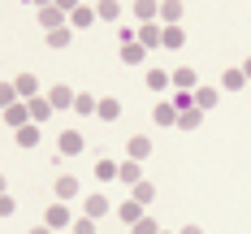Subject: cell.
I'll return each mask as SVG.
<instances>
[{
	"mask_svg": "<svg viewBox=\"0 0 251 234\" xmlns=\"http://www.w3.org/2000/svg\"><path fill=\"white\" fill-rule=\"evenodd\" d=\"M56 148H61V156H78L82 148H87V139H82L78 130H61V139H56Z\"/></svg>",
	"mask_w": 251,
	"mask_h": 234,
	"instance_id": "1",
	"label": "cell"
},
{
	"mask_svg": "<svg viewBox=\"0 0 251 234\" xmlns=\"http://www.w3.org/2000/svg\"><path fill=\"white\" fill-rule=\"evenodd\" d=\"M26 108H30V122H35V126H39V122H48L52 113H56L48 96H35V100H26Z\"/></svg>",
	"mask_w": 251,
	"mask_h": 234,
	"instance_id": "2",
	"label": "cell"
},
{
	"mask_svg": "<svg viewBox=\"0 0 251 234\" xmlns=\"http://www.w3.org/2000/svg\"><path fill=\"white\" fill-rule=\"evenodd\" d=\"M151 122H156V126H177L174 100H160V104H156V108H151Z\"/></svg>",
	"mask_w": 251,
	"mask_h": 234,
	"instance_id": "3",
	"label": "cell"
},
{
	"mask_svg": "<svg viewBox=\"0 0 251 234\" xmlns=\"http://www.w3.org/2000/svg\"><path fill=\"white\" fill-rule=\"evenodd\" d=\"M44 226H48V230H70V208H65V204H52L48 217H44Z\"/></svg>",
	"mask_w": 251,
	"mask_h": 234,
	"instance_id": "4",
	"label": "cell"
},
{
	"mask_svg": "<svg viewBox=\"0 0 251 234\" xmlns=\"http://www.w3.org/2000/svg\"><path fill=\"white\" fill-rule=\"evenodd\" d=\"M48 100H52V108H74V100H78V91H70L65 82H56L48 91Z\"/></svg>",
	"mask_w": 251,
	"mask_h": 234,
	"instance_id": "5",
	"label": "cell"
},
{
	"mask_svg": "<svg viewBox=\"0 0 251 234\" xmlns=\"http://www.w3.org/2000/svg\"><path fill=\"white\" fill-rule=\"evenodd\" d=\"M52 191H56V200H78V178L74 174H61L52 182Z\"/></svg>",
	"mask_w": 251,
	"mask_h": 234,
	"instance_id": "6",
	"label": "cell"
},
{
	"mask_svg": "<svg viewBox=\"0 0 251 234\" xmlns=\"http://www.w3.org/2000/svg\"><path fill=\"white\" fill-rule=\"evenodd\" d=\"M126 152H130V160H148L151 156V139L148 134H134V139L126 143Z\"/></svg>",
	"mask_w": 251,
	"mask_h": 234,
	"instance_id": "7",
	"label": "cell"
},
{
	"mask_svg": "<svg viewBox=\"0 0 251 234\" xmlns=\"http://www.w3.org/2000/svg\"><path fill=\"white\" fill-rule=\"evenodd\" d=\"M160 35H165V26H160V22H143V26H139V44H143V48H156Z\"/></svg>",
	"mask_w": 251,
	"mask_h": 234,
	"instance_id": "8",
	"label": "cell"
},
{
	"mask_svg": "<svg viewBox=\"0 0 251 234\" xmlns=\"http://www.w3.org/2000/svg\"><path fill=\"white\" fill-rule=\"evenodd\" d=\"M13 87H18L22 100H35V96H39V78H35V74H18V78H13Z\"/></svg>",
	"mask_w": 251,
	"mask_h": 234,
	"instance_id": "9",
	"label": "cell"
},
{
	"mask_svg": "<svg viewBox=\"0 0 251 234\" xmlns=\"http://www.w3.org/2000/svg\"><path fill=\"white\" fill-rule=\"evenodd\" d=\"M221 87H226V91H243V87H247V74H243V65H229L226 74H221Z\"/></svg>",
	"mask_w": 251,
	"mask_h": 234,
	"instance_id": "10",
	"label": "cell"
},
{
	"mask_svg": "<svg viewBox=\"0 0 251 234\" xmlns=\"http://www.w3.org/2000/svg\"><path fill=\"white\" fill-rule=\"evenodd\" d=\"M82 217H91V221L108 217V200H104V195H87V204H82Z\"/></svg>",
	"mask_w": 251,
	"mask_h": 234,
	"instance_id": "11",
	"label": "cell"
},
{
	"mask_svg": "<svg viewBox=\"0 0 251 234\" xmlns=\"http://www.w3.org/2000/svg\"><path fill=\"white\" fill-rule=\"evenodd\" d=\"M134 18L139 22H156L160 18V0H134Z\"/></svg>",
	"mask_w": 251,
	"mask_h": 234,
	"instance_id": "12",
	"label": "cell"
},
{
	"mask_svg": "<svg viewBox=\"0 0 251 234\" xmlns=\"http://www.w3.org/2000/svg\"><path fill=\"white\" fill-rule=\"evenodd\" d=\"M4 122L13 130H22L26 122H30V108H26V104H9V108H4Z\"/></svg>",
	"mask_w": 251,
	"mask_h": 234,
	"instance_id": "13",
	"label": "cell"
},
{
	"mask_svg": "<svg viewBox=\"0 0 251 234\" xmlns=\"http://www.w3.org/2000/svg\"><path fill=\"white\" fill-rule=\"evenodd\" d=\"M96 117H100V122H117V117H122V100L104 96V100H100V108H96Z\"/></svg>",
	"mask_w": 251,
	"mask_h": 234,
	"instance_id": "14",
	"label": "cell"
},
{
	"mask_svg": "<svg viewBox=\"0 0 251 234\" xmlns=\"http://www.w3.org/2000/svg\"><path fill=\"white\" fill-rule=\"evenodd\" d=\"M117 178H122V182H130V186H134V182H143V160H122Z\"/></svg>",
	"mask_w": 251,
	"mask_h": 234,
	"instance_id": "15",
	"label": "cell"
},
{
	"mask_svg": "<svg viewBox=\"0 0 251 234\" xmlns=\"http://www.w3.org/2000/svg\"><path fill=\"white\" fill-rule=\"evenodd\" d=\"M177 18H182V0H160V22L177 26Z\"/></svg>",
	"mask_w": 251,
	"mask_h": 234,
	"instance_id": "16",
	"label": "cell"
},
{
	"mask_svg": "<svg viewBox=\"0 0 251 234\" xmlns=\"http://www.w3.org/2000/svg\"><path fill=\"white\" fill-rule=\"evenodd\" d=\"M39 22H44V26H52V30H56V26H65V22H70V13H61L56 4H48V9H39Z\"/></svg>",
	"mask_w": 251,
	"mask_h": 234,
	"instance_id": "17",
	"label": "cell"
},
{
	"mask_svg": "<svg viewBox=\"0 0 251 234\" xmlns=\"http://www.w3.org/2000/svg\"><path fill=\"white\" fill-rule=\"evenodd\" d=\"M122 61L126 65H139V61H148V48L134 39V44H122Z\"/></svg>",
	"mask_w": 251,
	"mask_h": 234,
	"instance_id": "18",
	"label": "cell"
},
{
	"mask_svg": "<svg viewBox=\"0 0 251 234\" xmlns=\"http://www.w3.org/2000/svg\"><path fill=\"white\" fill-rule=\"evenodd\" d=\"M96 18L117 22V18H122V0H100V4H96Z\"/></svg>",
	"mask_w": 251,
	"mask_h": 234,
	"instance_id": "19",
	"label": "cell"
},
{
	"mask_svg": "<svg viewBox=\"0 0 251 234\" xmlns=\"http://www.w3.org/2000/svg\"><path fill=\"white\" fill-rule=\"evenodd\" d=\"M130 200H139V204L148 208V204H151V200H156V186H151V182H148V178H143V182H134V191H130Z\"/></svg>",
	"mask_w": 251,
	"mask_h": 234,
	"instance_id": "20",
	"label": "cell"
},
{
	"mask_svg": "<svg viewBox=\"0 0 251 234\" xmlns=\"http://www.w3.org/2000/svg\"><path fill=\"white\" fill-rule=\"evenodd\" d=\"M18 148H39V126H35V122H26V126L18 130Z\"/></svg>",
	"mask_w": 251,
	"mask_h": 234,
	"instance_id": "21",
	"label": "cell"
},
{
	"mask_svg": "<svg viewBox=\"0 0 251 234\" xmlns=\"http://www.w3.org/2000/svg\"><path fill=\"white\" fill-rule=\"evenodd\" d=\"M117 217H122V221H130V226H134V221H143V204H139V200H126V204L117 208Z\"/></svg>",
	"mask_w": 251,
	"mask_h": 234,
	"instance_id": "22",
	"label": "cell"
},
{
	"mask_svg": "<svg viewBox=\"0 0 251 234\" xmlns=\"http://www.w3.org/2000/svg\"><path fill=\"white\" fill-rule=\"evenodd\" d=\"M217 100H221V96H217L212 87H195V108H203V113H208V108H217Z\"/></svg>",
	"mask_w": 251,
	"mask_h": 234,
	"instance_id": "23",
	"label": "cell"
},
{
	"mask_svg": "<svg viewBox=\"0 0 251 234\" xmlns=\"http://www.w3.org/2000/svg\"><path fill=\"white\" fill-rule=\"evenodd\" d=\"M160 44H165V48H182V44H186V30H182V26H165Z\"/></svg>",
	"mask_w": 251,
	"mask_h": 234,
	"instance_id": "24",
	"label": "cell"
},
{
	"mask_svg": "<svg viewBox=\"0 0 251 234\" xmlns=\"http://www.w3.org/2000/svg\"><path fill=\"white\" fill-rule=\"evenodd\" d=\"M174 87H177V91H195V70H186V65L174 70Z\"/></svg>",
	"mask_w": 251,
	"mask_h": 234,
	"instance_id": "25",
	"label": "cell"
},
{
	"mask_svg": "<svg viewBox=\"0 0 251 234\" xmlns=\"http://www.w3.org/2000/svg\"><path fill=\"white\" fill-rule=\"evenodd\" d=\"M148 87H151V91H169V87H174V78L165 74V70H148Z\"/></svg>",
	"mask_w": 251,
	"mask_h": 234,
	"instance_id": "26",
	"label": "cell"
},
{
	"mask_svg": "<svg viewBox=\"0 0 251 234\" xmlns=\"http://www.w3.org/2000/svg\"><path fill=\"white\" fill-rule=\"evenodd\" d=\"M203 122V108H186V113H177V126L182 130H195Z\"/></svg>",
	"mask_w": 251,
	"mask_h": 234,
	"instance_id": "27",
	"label": "cell"
},
{
	"mask_svg": "<svg viewBox=\"0 0 251 234\" xmlns=\"http://www.w3.org/2000/svg\"><path fill=\"white\" fill-rule=\"evenodd\" d=\"M70 22H74L78 30H82V26H91V22H96V9H87V4H78L74 13H70Z\"/></svg>",
	"mask_w": 251,
	"mask_h": 234,
	"instance_id": "28",
	"label": "cell"
},
{
	"mask_svg": "<svg viewBox=\"0 0 251 234\" xmlns=\"http://www.w3.org/2000/svg\"><path fill=\"white\" fill-rule=\"evenodd\" d=\"M48 48H70V26H56V30H48Z\"/></svg>",
	"mask_w": 251,
	"mask_h": 234,
	"instance_id": "29",
	"label": "cell"
},
{
	"mask_svg": "<svg viewBox=\"0 0 251 234\" xmlns=\"http://www.w3.org/2000/svg\"><path fill=\"white\" fill-rule=\"evenodd\" d=\"M117 169H122L117 160H100V165H96V178H100V182H113V178H117Z\"/></svg>",
	"mask_w": 251,
	"mask_h": 234,
	"instance_id": "30",
	"label": "cell"
},
{
	"mask_svg": "<svg viewBox=\"0 0 251 234\" xmlns=\"http://www.w3.org/2000/svg\"><path fill=\"white\" fill-rule=\"evenodd\" d=\"M96 108H100V100H91V96H82V91H78V100H74V113H82V117H91Z\"/></svg>",
	"mask_w": 251,
	"mask_h": 234,
	"instance_id": "31",
	"label": "cell"
},
{
	"mask_svg": "<svg viewBox=\"0 0 251 234\" xmlns=\"http://www.w3.org/2000/svg\"><path fill=\"white\" fill-rule=\"evenodd\" d=\"M174 108H177V113L195 108V91H174Z\"/></svg>",
	"mask_w": 251,
	"mask_h": 234,
	"instance_id": "32",
	"label": "cell"
},
{
	"mask_svg": "<svg viewBox=\"0 0 251 234\" xmlns=\"http://www.w3.org/2000/svg\"><path fill=\"white\" fill-rule=\"evenodd\" d=\"M9 104H18V87L13 82H0V108H9Z\"/></svg>",
	"mask_w": 251,
	"mask_h": 234,
	"instance_id": "33",
	"label": "cell"
},
{
	"mask_svg": "<svg viewBox=\"0 0 251 234\" xmlns=\"http://www.w3.org/2000/svg\"><path fill=\"white\" fill-rule=\"evenodd\" d=\"M130 234H160V226H156L151 217H143V221H134V226H130Z\"/></svg>",
	"mask_w": 251,
	"mask_h": 234,
	"instance_id": "34",
	"label": "cell"
},
{
	"mask_svg": "<svg viewBox=\"0 0 251 234\" xmlns=\"http://www.w3.org/2000/svg\"><path fill=\"white\" fill-rule=\"evenodd\" d=\"M70 234H96V221L91 217H78L74 226H70Z\"/></svg>",
	"mask_w": 251,
	"mask_h": 234,
	"instance_id": "35",
	"label": "cell"
},
{
	"mask_svg": "<svg viewBox=\"0 0 251 234\" xmlns=\"http://www.w3.org/2000/svg\"><path fill=\"white\" fill-rule=\"evenodd\" d=\"M13 212H18V204H13L9 195H0V217H13Z\"/></svg>",
	"mask_w": 251,
	"mask_h": 234,
	"instance_id": "36",
	"label": "cell"
},
{
	"mask_svg": "<svg viewBox=\"0 0 251 234\" xmlns=\"http://www.w3.org/2000/svg\"><path fill=\"white\" fill-rule=\"evenodd\" d=\"M56 9H61V13H74V9H78V0H56Z\"/></svg>",
	"mask_w": 251,
	"mask_h": 234,
	"instance_id": "37",
	"label": "cell"
},
{
	"mask_svg": "<svg viewBox=\"0 0 251 234\" xmlns=\"http://www.w3.org/2000/svg\"><path fill=\"white\" fill-rule=\"evenodd\" d=\"M177 234H203V230H200V226H182Z\"/></svg>",
	"mask_w": 251,
	"mask_h": 234,
	"instance_id": "38",
	"label": "cell"
},
{
	"mask_svg": "<svg viewBox=\"0 0 251 234\" xmlns=\"http://www.w3.org/2000/svg\"><path fill=\"white\" fill-rule=\"evenodd\" d=\"M26 234H52V230H48V226H30Z\"/></svg>",
	"mask_w": 251,
	"mask_h": 234,
	"instance_id": "39",
	"label": "cell"
},
{
	"mask_svg": "<svg viewBox=\"0 0 251 234\" xmlns=\"http://www.w3.org/2000/svg\"><path fill=\"white\" fill-rule=\"evenodd\" d=\"M26 4H39V9H48V4H56V0H26Z\"/></svg>",
	"mask_w": 251,
	"mask_h": 234,
	"instance_id": "40",
	"label": "cell"
},
{
	"mask_svg": "<svg viewBox=\"0 0 251 234\" xmlns=\"http://www.w3.org/2000/svg\"><path fill=\"white\" fill-rule=\"evenodd\" d=\"M243 74H247V82H251V56H247V61H243Z\"/></svg>",
	"mask_w": 251,
	"mask_h": 234,
	"instance_id": "41",
	"label": "cell"
},
{
	"mask_svg": "<svg viewBox=\"0 0 251 234\" xmlns=\"http://www.w3.org/2000/svg\"><path fill=\"white\" fill-rule=\"evenodd\" d=\"M0 195H4V174H0Z\"/></svg>",
	"mask_w": 251,
	"mask_h": 234,
	"instance_id": "42",
	"label": "cell"
},
{
	"mask_svg": "<svg viewBox=\"0 0 251 234\" xmlns=\"http://www.w3.org/2000/svg\"><path fill=\"white\" fill-rule=\"evenodd\" d=\"M160 234H165V230H160Z\"/></svg>",
	"mask_w": 251,
	"mask_h": 234,
	"instance_id": "43",
	"label": "cell"
}]
</instances>
